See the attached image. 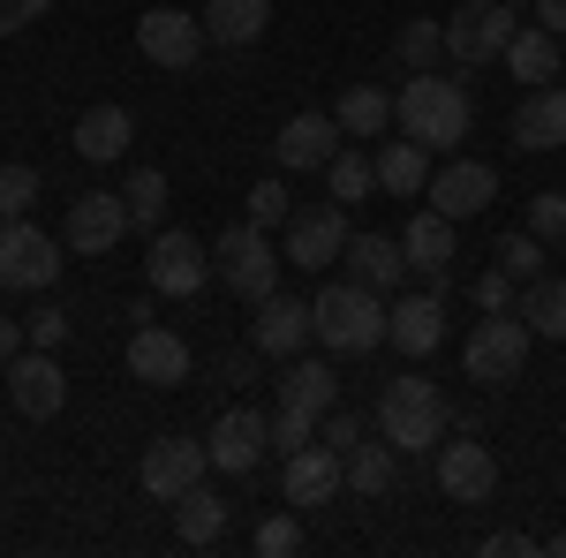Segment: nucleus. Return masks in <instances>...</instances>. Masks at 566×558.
Returning <instances> with one entry per match:
<instances>
[{
	"label": "nucleus",
	"mask_w": 566,
	"mask_h": 558,
	"mask_svg": "<svg viewBox=\"0 0 566 558\" xmlns=\"http://www.w3.org/2000/svg\"><path fill=\"white\" fill-rule=\"evenodd\" d=\"M392 122H400V136H416L423 151H453V144H469L476 106H469V84H453L446 69H416L408 84L392 91Z\"/></svg>",
	"instance_id": "1"
},
{
	"label": "nucleus",
	"mask_w": 566,
	"mask_h": 558,
	"mask_svg": "<svg viewBox=\"0 0 566 558\" xmlns=\"http://www.w3.org/2000/svg\"><path fill=\"white\" fill-rule=\"evenodd\" d=\"M310 325H317L325 355H370L386 340V295L363 287V280H325L310 295Z\"/></svg>",
	"instance_id": "2"
},
{
	"label": "nucleus",
	"mask_w": 566,
	"mask_h": 558,
	"mask_svg": "<svg viewBox=\"0 0 566 558\" xmlns=\"http://www.w3.org/2000/svg\"><path fill=\"white\" fill-rule=\"evenodd\" d=\"M378 430H386L400 453H438V438H446V392L431 378H392L378 392Z\"/></svg>",
	"instance_id": "3"
},
{
	"label": "nucleus",
	"mask_w": 566,
	"mask_h": 558,
	"mask_svg": "<svg viewBox=\"0 0 566 558\" xmlns=\"http://www.w3.org/2000/svg\"><path fill=\"white\" fill-rule=\"evenodd\" d=\"M528 340H536V333L522 325V309H483V325L469 333V347H461V370H469L476 386H491V392L514 386V378L528 370Z\"/></svg>",
	"instance_id": "4"
},
{
	"label": "nucleus",
	"mask_w": 566,
	"mask_h": 558,
	"mask_svg": "<svg viewBox=\"0 0 566 558\" xmlns=\"http://www.w3.org/2000/svg\"><path fill=\"white\" fill-rule=\"evenodd\" d=\"M212 272L234 287L242 302H264V295H280V250L264 242V227L258 219H242V227H227L212 242Z\"/></svg>",
	"instance_id": "5"
},
{
	"label": "nucleus",
	"mask_w": 566,
	"mask_h": 558,
	"mask_svg": "<svg viewBox=\"0 0 566 558\" xmlns=\"http://www.w3.org/2000/svg\"><path fill=\"white\" fill-rule=\"evenodd\" d=\"M514 31H522V23H514L506 0H461V8L446 15V61H461V69L506 61V39H514Z\"/></svg>",
	"instance_id": "6"
},
{
	"label": "nucleus",
	"mask_w": 566,
	"mask_h": 558,
	"mask_svg": "<svg viewBox=\"0 0 566 558\" xmlns=\"http://www.w3.org/2000/svg\"><path fill=\"white\" fill-rule=\"evenodd\" d=\"M61 280V242L39 234L31 219H0V287L8 295H39Z\"/></svg>",
	"instance_id": "7"
},
{
	"label": "nucleus",
	"mask_w": 566,
	"mask_h": 558,
	"mask_svg": "<svg viewBox=\"0 0 566 558\" xmlns=\"http://www.w3.org/2000/svg\"><path fill=\"white\" fill-rule=\"evenodd\" d=\"M348 204H295L287 212V264H303V272H317L325 280V264L348 257Z\"/></svg>",
	"instance_id": "8"
},
{
	"label": "nucleus",
	"mask_w": 566,
	"mask_h": 558,
	"mask_svg": "<svg viewBox=\"0 0 566 558\" xmlns=\"http://www.w3.org/2000/svg\"><path fill=\"white\" fill-rule=\"evenodd\" d=\"M205 272H212V257H205L197 234H181V227H159V234H151L144 280H151L159 295H205Z\"/></svg>",
	"instance_id": "9"
},
{
	"label": "nucleus",
	"mask_w": 566,
	"mask_h": 558,
	"mask_svg": "<svg viewBox=\"0 0 566 558\" xmlns=\"http://www.w3.org/2000/svg\"><path fill=\"white\" fill-rule=\"evenodd\" d=\"M136 53H144L151 69H197V53H205V15L144 8V23H136Z\"/></svg>",
	"instance_id": "10"
},
{
	"label": "nucleus",
	"mask_w": 566,
	"mask_h": 558,
	"mask_svg": "<svg viewBox=\"0 0 566 558\" xmlns=\"http://www.w3.org/2000/svg\"><path fill=\"white\" fill-rule=\"evenodd\" d=\"M438 491H446V506H483L491 491H499V461H491V445L483 438H438Z\"/></svg>",
	"instance_id": "11"
},
{
	"label": "nucleus",
	"mask_w": 566,
	"mask_h": 558,
	"mask_svg": "<svg viewBox=\"0 0 566 558\" xmlns=\"http://www.w3.org/2000/svg\"><path fill=\"white\" fill-rule=\"evenodd\" d=\"M491 197H499V173L483 167V159H446V167L423 181V204H431V212H446L453 227H461V219H476Z\"/></svg>",
	"instance_id": "12"
},
{
	"label": "nucleus",
	"mask_w": 566,
	"mask_h": 558,
	"mask_svg": "<svg viewBox=\"0 0 566 558\" xmlns=\"http://www.w3.org/2000/svg\"><path fill=\"white\" fill-rule=\"evenodd\" d=\"M8 400H15V415H31V423H53V415H61V400H69V378H61V362H53L45 347H23V355L8 362Z\"/></svg>",
	"instance_id": "13"
},
{
	"label": "nucleus",
	"mask_w": 566,
	"mask_h": 558,
	"mask_svg": "<svg viewBox=\"0 0 566 558\" xmlns=\"http://www.w3.org/2000/svg\"><path fill=\"white\" fill-rule=\"evenodd\" d=\"M340 483H348V461H340L333 445H303V453H287V468H280V491H287V506H295V514L333 506V498H340Z\"/></svg>",
	"instance_id": "14"
},
{
	"label": "nucleus",
	"mask_w": 566,
	"mask_h": 558,
	"mask_svg": "<svg viewBox=\"0 0 566 558\" xmlns=\"http://www.w3.org/2000/svg\"><path fill=\"white\" fill-rule=\"evenodd\" d=\"M264 445H272V415L264 408H227L212 423V438H205L212 468H227V475H250L264 461Z\"/></svg>",
	"instance_id": "15"
},
{
	"label": "nucleus",
	"mask_w": 566,
	"mask_h": 558,
	"mask_svg": "<svg viewBox=\"0 0 566 558\" xmlns=\"http://www.w3.org/2000/svg\"><path fill=\"white\" fill-rule=\"evenodd\" d=\"M205 461H212V453H205V445H197V438H159V445H144V498H167V506H175L181 491H197V483H205Z\"/></svg>",
	"instance_id": "16"
},
{
	"label": "nucleus",
	"mask_w": 566,
	"mask_h": 558,
	"mask_svg": "<svg viewBox=\"0 0 566 558\" xmlns=\"http://www.w3.org/2000/svg\"><path fill=\"white\" fill-rule=\"evenodd\" d=\"M122 234H129V204H122V197H106V189H84V197L69 204V227H61V242H69V250H84V257H106Z\"/></svg>",
	"instance_id": "17"
},
{
	"label": "nucleus",
	"mask_w": 566,
	"mask_h": 558,
	"mask_svg": "<svg viewBox=\"0 0 566 558\" xmlns=\"http://www.w3.org/2000/svg\"><path fill=\"white\" fill-rule=\"evenodd\" d=\"M189 362H197V355H189V340H181L175 325H136V340H129V378L136 386H181V378H189Z\"/></svg>",
	"instance_id": "18"
},
{
	"label": "nucleus",
	"mask_w": 566,
	"mask_h": 558,
	"mask_svg": "<svg viewBox=\"0 0 566 558\" xmlns=\"http://www.w3.org/2000/svg\"><path fill=\"white\" fill-rule=\"evenodd\" d=\"M250 340H258V355H272V362H295V355L317 340V325H310V302H295V295H264V302H258V325H250Z\"/></svg>",
	"instance_id": "19"
},
{
	"label": "nucleus",
	"mask_w": 566,
	"mask_h": 558,
	"mask_svg": "<svg viewBox=\"0 0 566 558\" xmlns=\"http://www.w3.org/2000/svg\"><path fill=\"white\" fill-rule=\"evenodd\" d=\"M340 136L348 129H340L333 114H295L287 129L272 136V159H280L287 173H325V159L340 151Z\"/></svg>",
	"instance_id": "20"
},
{
	"label": "nucleus",
	"mask_w": 566,
	"mask_h": 558,
	"mask_svg": "<svg viewBox=\"0 0 566 558\" xmlns=\"http://www.w3.org/2000/svg\"><path fill=\"white\" fill-rule=\"evenodd\" d=\"M386 340L400 347V355H431L438 340H446V295H408V302H392L386 309Z\"/></svg>",
	"instance_id": "21"
},
{
	"label": "nucleus",
	"mask_w": 566,
	"mask_h": 558,
	"mask_svg": "<svg viewBox=\"0 0 566 558\" xmlns=\"http://www.w3.org/2000/svg\"><path fill=\"white\" fill-rule=\"evenodd\" d=\"M514 144H522V151H559L566 144V91L559 84H536L522 106H514Z\"/></svg>",
	"instance_id": "22"
},
{
	"label": "nucleus",
	"mask_w": 566,
	"mask_h": 558,
	"mask_svg": "<svg viewBox=\"0 0 566 558\" xmlns=\"http://www.w3.org/2000/svg\"><path fill=\"white\" fill-rule=\"evenodd\" d=\"M400 250H408V272H423V280H446V264H453V219L423 204V212L400 227Z\"/></svg>",
	"instance_id": "23"
},
{
	"label": "nucleus",
	"mask_w": 566,
	"mask_h": 558,
	"mask_svg": "<svg viewBox=\"0 0 566 558\" xmlns=\"http://www.w3.org/2000/svg\"><path fill=\"white\" fill-rule=\"evenodd\" d=\"M129 106H84V122H76V159H91V167H114L122 151H129Z\"/></svg>",
	"instance_id": "24"
},
{
	"label": "nucleus",
	"mask_w": 566,
	"mask_h": 558,
	"mask_svg": "<svg viewBox=\"0 0 566 558\" xmlns=\"http://www.w3.org/2000/svg\"><path fill=\"white\" fill-rule=\"evenodd\" d=\"M348 272L363 280V287L392 295V287L408 280V250H400L392 234H348Z\"/></svg>",
	"instance_id": "25"
},
{
	"label": "nucleus",
	"mask_w": 566,
	"mask_h": 558,
	"mask_svg": "<svg viewBox=\"0 0 566 558\" xmlns=\"http://www.w3.org/2000/svg\"><path fill=\"white\" fill-rule=\"evenodd\" d=\"M506 69H514V84H559V39L544 31V23H522L514 39H506Z\"/></svg>",
	"instance_id": "26"
},
{
	"label": "nucleus",
	"mask_w": 566,
	"mask_h": 558,
	"mask_svg": "<svg viewBox=\"0 0 566 558\" xmlns=\"http://www.w3.org/2000/svg\"><path fill=\"white\" fill-rule=\"evenodd\" d=\"M272 23V0H205V39L212 45H258Z\"/></svg>",
	"instance_id": "27"
},
{
	"label": "nucleus",
	"mask_w": 566,
	"mask_h": 558,
	"mask_svg": "<svg viewBox=\"0 0 566 558\" xmlns=\"http://www.w3.org/2000/svg\"><path fill=\"white\" fill-rule=\"evenodd\" d=\"M370 159H378V189H386V197H423V181H431V151H423L416 136L378 144Z\"/></svg>",
	"instance_id": "28"
},
{
	"label": "nucleus",
	"mask_w": 566,
	"mask_h": 558,
	"mask_svg": "<svg viewBox=\"0 0 566 558\" xmlns=\"http://www.w3.org/2000/svg\"><path fill=\"white\" fill-rule=\"evenodd\" d=\"M280 400H287V408H303V415H333V408H340V378H333L325 362L295 355V362H287V378H280Z\"/></svg>",
	"instance_id": "29"
},
{
	"label": "nucleus",
	"mask_w": 566,
	"mask_h": 558,
	"mask_svg": "<svg viewBox=\"0 0 566 558\" xmlns=\"http://www.w3.org/2000/svg\"><path fill=\"white\" fill-rule=\"evenodd\" d=\"M333 122H340L355 144H378V136L392 129V98L378 84H348V91H340V106H333Z\"/></svg>",
	"instance_id": "30"
},
{
	"label": "nucleus",
	"mask_w": 566,
	"mask_h": 558,
	"mask_svg": "<svg viewBox=\"0 0 566 558\" xmlns=\"http://www.w3.org/2000/svg\"><path fill=\"white\" fill-rule=\"evenodd\" d=\"M340 461H348V483L363 491V498H386V491H392V475H400V445H392L386 430H378V445L363 438V445H348Z\"/></svg>",
	"instance_id": "31"
},
{
	"label": "nucleus",
	"mask_w": 566,
	"mask_h": 558,
	"mask_svg": "<svg viewBox=\"0 0 566 558\" xmlns=\"http://www.w3.org/2000/svg\"><path fill=\"white\" fill-rule=\"evenodd\" d=\"M175 528H181V544H197V551L219 544V536H227V498L205 491V483H197V491H181V498H175Z\"/></svg>",
	"instance_id": "32"
},
{
	"label": "nucleus",
	"mask_w": 566,
	"mask_h": 558,
	"mask_svg": "<svg viewBox=\"0 0 566 558\" xmlns=\"http://www.w3.org/2000/svg\"><path fill=\"white\" fill-rule=\"evenodd\" d=\"M514 309H522L528 333H544V340H566V280L536 272V280H528V295L514 302Z\"/></svg>",
	"instance_id": "33"
},
{
	"label": "nucleus",
	"mask_w": 566,
	"mask_h": 558,
	"mask_svg": "<svg viewBox=\"0 0 566 558\" xmlns=\"http://www.w3.org/2000/svg\"><path fill=\"white\" fill-rule=\"evenodd\" d=\"M370 189H378V159L370 151H333L325 159V197L333 204H363Z\"/></svg>",
	"instance_id": "34"
},
{
	"label": "nucleus",
	"mask_w": 566,
	"mask_h": 558,
	"mask_svg": "<svg viewBox=\"0 0 566 558\" xmlns=\"http://www.w3.org/2000/svg\"><path fill=\"white\" fill-rule=\"evenodd\" d=\"M438 53H446V23L438 15H416V23H400V39H392V61L416 76V69H438Z\"/></svg>",
	"instance_id": "35"
},
{
	"label": "nucleus",
	"mask_w": 566,
	"mask_h": 558,
	"mask_svg": "<svg viewBox=\"0 0 566 558\" xmlns=\"http://www.w3.org/2000/svg\"><path fill=\"white\" fill-rule=\"evenodd\" d=\"M122 204H129V227L159 234V219H167V173H159V167H136L129 189H122Z\"/></svg>",
	"instance_id": "36"
},
{
	"label": "nucleus",
	"mask_w": 566,
	"mask_h": 558,
	"mask_svg": "<svg viewBox=\"0 0 566 558\" xmlns=\"http://www.w3.org/2000/svg\"><path fill=\"white\" fill-rule=\"evenodd\" d=\"M499 272H506V280H522V287H528V280L544 272V242H536L528 227H522V234H499Z\"/></svg>",
	"instance_id": "37"
},
{
	"label": "nucleus",
	"mask_w": 566,
	"mask_h": 558,
	"mask_svg": "<svg viewBox=\"0 0 566 558\" xmlns=\"http://www.w3.org/2000/svg\"><path fill=\"white\" fill-rule=\"evenodd\" d=\"M31 197H39V167H0V219H23L31 212Z\"/></svg>",
	"instance_id": "38"
},
{
	"label": "nucleus",
	"mask_w": 566,
	"mask_h": 558,
	"mask_svg": "<svg viewBox=\"0 0 566 558\" xmlns=\"http://www.w3.org/2000/svg\"><path fill=\"white\" fill-rule=\"evenodd\" d=\"M23 333H31V347H45V355H61V347H69V333H76V317L45 302V309H31V317H23Z\"/></svg>",
	"instance_id": "39"
},
{
	"label": "nucleus",
	"mask_w": 566,
	"mask_h": 558,
	"mask_svg": "<svg viewBox=\"0 0 566 558\" xmlns=\"http://www.w3.org/2000/svg\"><path fill=\"white\" fill-rule=\"evenodd\" d=\"M272 445H280V453L317 445V415H303V408H287V400H280V408H272Z\"/></svg>",
	"instance_id": "40"
},
{
	"label": "nucleus",
	"mask_w": 566,
	"mask_h": 558,
	"mask_svg": "<svg viewBox=\"0 0 566 558\" xmlns=\"http://www.w3.org/2000/svg\"><path fill=\"white\" fill-rule=\"evenodd\" d=\"M528 234H536V242H566V189L528 197Z\"/></svg>",
	"instance_id": "41"
},
{
	"label": "nucleus",
	"mask_w": 566,
	"mask_h": 558,
	"mask_svg": "<svg viewBox=\"0 0 566 558\" xmlns=\"http://www.w3.org/2000/svg\"><path fill=\"white\" fill-rule=\"evenodd\" d=\"M295 551H303V520L295 514L258 520V558H295Z\"/></svg>",
	"instance_id": "42"
},
{
	"label": "nucleus",
	"mask_w": 566,
	"mask_h": 558,
	"mask_svg": "<svg viewBox=\"0 0 566 558\" xmlns=\"http://www.w3.org/2000/svg\"><path fill=\"white\" fill-rule=\"evenodd\" d=\"M242 212L258 219V227H287V212H295V197H287L280 181H258V189L242 197Z\"/></svg>",
	"instance_id": "43"
},
{
	"label": "nucleus",
	"mask_w": 566,
	"mask_h": 558,
	"mask_svg": "<svg viewBox=\"0 0 566 558\" xmlns=\"http://www.w3.org/2000/svg\"><path fill=\"white\" fill-rule=\"evenodd\" d=\"M317 445H333V453H348V445H363V415H348V408L317 415Z\"/></svg>",
	"instance_id": "44"
},
{
	"label": "nucleus",
	"mask_w": 566,
	"mask_h": 558,
	"mask_svg": "<svg viewBox=\"0 0 566 558\" xmlns=\"http://www.w3.org/2000/svg\"><path fill=\"white\" fill-rule=\"evenodd\" d=\"M53 0H0V39H15V31H31Z\"/></svg>",
	"instance_id": "45"
},
{
	"label": "nucleus",
	"mask_w": 566,
	"mask_h": 558,
	"mask_svg": "<svg viewBox=\"0 0 566 558\" xmlns=\"http://www.w3.org/2000/svg\"><path fill=\"white\" fill-rule=\"evenodd\" d=\"M483 551H491V558H528V551H544V544L522 536V528H499V536H483Z\"/></svg>",
	"instance_id": "46"
},
{
	"label": "nucleus",
	"mask_w": 566,
	"mask_h": 558,
	"mask_svg": "<svg viewBox=\"0 0 566 558\" xmlns=\"http://www.w3.org/2000/svg\"><path fill=\"white\" fill-rule=\"evenodd\" d=\"M506 295H514V280H506V272L491 264V272H483V280H476V302H483V309H514V302H506Z\"/></svg>",
	"instance_id": "47"
},
{
	"label": "nucleus",
	"mask_w": 566,
	"mask_h": 558,
	"mask_svg": "<svg viewBox=\"0 0 566 558\" xmlns=\"http://www.w3.org/2000/svg\"><path fill=\"white\" fill-rule=\"evenodd\" d=\"M23 347H31V333H23V325H15V317H0V370H8V362H15V355H23Z\"/></svg>",
	"instance_id": "48"
},
{
	"label": "nucleus",
	"mask_w": 566,
	"mask_h": 558,
	"mask_svg": "<svg viewBox=\"0 0 566 558\" xmlns=\"http://www.w3.org/2000/svg\"><path fill=\"white\" fill-rule=\"evenodd\" d=\"M536 23H544L552 39H566V0H536Z\"/></svg>",
	"instance_id": "49"
},
{
	"label": "nucleus",
	"mask_w": 566,
	"mask_h": 558,
	"mask_svg": "<svg viewBox=\"0 0 566 558\" xmlns=\"http://www.w3.org/2000/svg\"><path fill=\"white\" fill-rule=\"evenodd\" d=\"M506 8H536V0H506Z\"/></svg>",
	"instance_id": "50"
}]
</instances>
